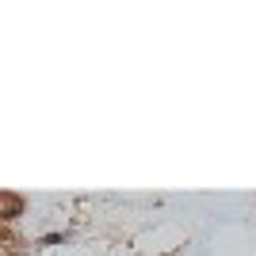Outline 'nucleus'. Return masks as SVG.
<instances>
[{"mask_svg":"<svg viewBox=\"0 0 256 256\" xmlns=\"http://www.w3.org/2000/svg\"><path fill=\"white\" fill-rule=\"evenodd\" d=\"M20 210H23V199H16V195H0V218H16Z\"/></svg>","mask_w":256,"mask_h":256,"instance_id":"f257e3e1","label":"nucleus"},{"mask_svg":"<svg viewBox=\"0 0 256 256\" xmlns=\"http://www.w3.org/2000/svg\"><path fill=\"white\" fill-rule=\"evenodd\" d=\"M0 237H4V230H0Z\"/></svg>","mask_w":256,"mask_h":256,"instance_id":"f03ea898","label":"nucleus"}]
</instances>
